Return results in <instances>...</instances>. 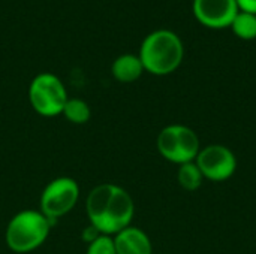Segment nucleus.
<instances>
[{
  "label": "nucleus",
  "instance_id": "nucleus-1",
  "mask_svg": "<svg viewBox=\"0 0 256 254\" xmlns=\"http://www.w3.org/2000/svg\"><path fill=\"white\" fill-rule=\"evenodd\" d=\"M90 225L100 235H117L130 226L135 205L132 196L120 186L105 183L96 186L86 202Z\"/></svg>",
  "mask_w": 256,
  "mask_h": 254
},
{
  "label": "nucleus",
  "instance_id": "nucleus-2",
  "mask_svg": "<svg viewBox=\"0 0 256 254\" xmlns=\"http://www.w3.org/2000/svg\"><path fill=\"white\" fill-rule=\"evenodd\" d=\"M183 55V43L174 31L156 30L142 40L138 57L144 70L153 75H168L182 64Z\"/></svg>",
  "mask_w": 256,
  "mask_h": 254
},
{
  "label": "nucleus",
  "instance_id": "nucleus-3",
  "mask_svg": "<svg viewBox=\"0 0 256 254\" xmlns=\"http://www.w3.org/2000/svg\"><path fill=\"white\" fill-rule=\"evenodd\" d=\"M51 225L52 222H50L40 211H21L8 223L4 241L15 253H30L46 241Z\"/></svg>",
  "mask_w": 256,
  "mask_h": 254
},
{
  "label": "nucleus",
  "instance_id": "nucleus-4",
  "mask_svg": "<svg viewBox=\"0 0 256 254\" xmlns=\"http://www.w3.org/2000/svg\"><path fill=\"white\" fill-rule=\"evenodd\" d=\"M159 154L176 165L195 162L201 150V142L195 130L183 124H171L164 127L156 139Z\"/></svg>",
  "mask_w": 256,
  "mask_h": 254
},
{
  "label": "nucleus",
  "instance_id": "nucleus-5",
  "mask_svg": "<svg viewBox=\"0 0 256 254\" xmlns=\"http://www.w3.org/2000/svg\"><path fill=\"white\" fill-rule=\"evenodd\" d=\"M68 93L58 76L52 73H39L28 87V100L32 108L42 117H56L63 112L68 102Z\"/></svg>",
  "mask_w": 256,
  "mask_h": 254
},
{
  "label": "nucleus",
  "instance_id": "nucleus-6",
  "mask_svg": "<svg viewBox=\"0 0 256 254\" xmlns=\"http://www.w3.org/2000/svg\"><path fill=\"white\" fill-rule=\"evenodd\" d=\"M80 199V187L74 178L60 177L52 180L40 195V213L50 220L66 216Z\"/></svg>",
  "mask_w": 256,
  "mask_h": 254
},
{
  "label": "nucleus",
  "instance_id": "nucleus-7",
  "mask_svg": "<svg viewBox=\"0 0 256 254\" xmlns=\"http://www.w3.org/2000/svg\"><path fill=\"white\" fill-rule=\"evenodd\" d=\"M195 163L204 178L220 183L231 178L237 169L236 154L225 145L212 144L200 150Z\"/></svg>",
  "mask_w": 256,
  "mask_h": 254
},
{
  "label": "nucleus",
  "instance_id": "nucleus-8",
  "mask_svg": "<svg viewBox=\"0 0 256 254\" xmlns=\"http://www.w3.org/2000/svg\"><path fill=\"white\" fill-rule=\"evenodd\" d=\"M192 9L195 18L212 28L230 27L240 10L236 0H194Z\"/></svg>",
  "mask_w": 256,
  "mask_h": 254
},
{
  "label": "nucleus",
  "instance_id": "nucleus-9",
  "mask_svg": "<svg viewBox=\"0 0 256 254\" xmlns=\"http://www.w3.org/2000/svg\"><path fill=\"white\" fill-rule=\"evenodd\" d=\"M117 254H152L153 246L147 234L135 226H129L114 235Z\"/></svg>",
  "mask_w": 256,
  "mask_h": 254
},
{
  "label": "nucleus",
  "instance_id": "nucleus-10",
  "mask_svg": "<svg viewBox=\"0 0 256 254\" xmlns=\"http://www.w3.org/2000/svg\"><path fill=\"white\" fill-rule=\"evenodd\" d=\"M111 72L112 76L120 82H134L142 75L144 66L138 55L123 54L114 60L111 66Z\"/></svg>",
  "mask_w": 256,
  "mask_h": 254
},
{
  "label": "nucleus",
  "instance_id": "nucleus-11",
  "mask_svg": "<svg viewBox=\"0 0 256 254\" xmlns=\"http://www.w3.org/2000/svg\"><path fill=\"white\" fill-rule=\"evenodd\" d=\"M177 180L178 184L188 190V192H195L202 186V174L195 162H189L184 165H180L178 172H177Z\"/></svg>",
  "mask_w": 256,
  "mask_h": 254
},
{
  "label": "nucleus",
  "instance_id": "nucleus-12",
  "mask_svg": "<svg viewBox=\"0 0 256 254\" xmlns=\"http://www.w3.org/2000/svg\"><path fill=\"white\" fill-rule=\"evenodd\" d=\"M236 36L244 40H252L256 37V15L250 12L238 10L234 21L230 25Z\"/></svg>",
  "mask_w": 256,
  "mask_h": 254
},
{
  "label": "nucleus",
  "instance_id": "nucleus-13",
  "mask_svg": "<svg viewBox=\"0 0 256 254\" xmlns=\"http://www.w3.org/2000/svg\"><path fill=\"white\" fill-rule=\"evenodd\" d=\"M62 114L72 124H86L90 120V115H92L90 106L84 100L76 99V97L68 99Z\"/></svg>",
  "mask_w": 256,
  "mask_h": 254
},
{
  "label": "nucleus",
  "instance_id": "nucleus-14",
  "mask_svg": "<svg viewBox=\"0 0 256 254\" xmlns=\"http://www.w3.org/2000/svg\"><path fill=\"white\" fill-rule=\"evenodd\" d=\"M86 254H117L114 240L110 235H99L88 243Z\"/></svg>",
  "mask_w": 256,
  "mask_h": 254
},
{
  "label": "nucleus",
  "instance_id": "nucleus-15",
  "mask_svg": "<svg viewBox=\"0 0 256 254\" xmlns=\"http://www.w3.org/2000/svg\"><path fill=\"white\" fill-rule=\"evenodd\" d=\"M237 6L243 12H250L256 15V0H236Z\"/></svg>",
  "mask_w": 256,
  "mask_h": 254
}]
</instances>
